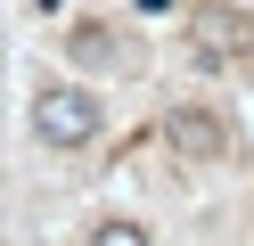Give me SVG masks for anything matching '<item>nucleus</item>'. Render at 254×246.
Wrapping results in <instances>:
<instances>
[{
  "label": "nucleus",
  "mask_w": 254,
  "mask_h": 246,
  "mask_svg": "<svg viewBox=\"0 0 254 246\" xmlns=\"http://www.w3.org/2000/svg\"><path fill=\"white\" fill-rule=\"evenodd\" d=\"M99 123H107V107L82 90V82H50V90L33 98V131L50 148H82V140H99Z\"/></svg>",
  "instance_id": "nucleus-1"
},
{
  "label": "nucleus",
  "mask_w": 254,
  "mask_h": 246,
  "mask_svg": "<svg viewBox=\"0 0 254 246\" xmlns=\"http://www.w3.org/2000/svg\"><path fill=\"white\" fill-rule=\"evenodd\" d=\"M172 148H181V156H197V164H213L221 156V123H213V115H205V107H172Z\"/></svg>",
  "instance_id": "nucleus-2"
},
{
  "label": "nucleus",
  "mask_w": 254,
  "mask_h": 246,
  "mask_svg": "<svg viewBox=\"0 0 254 246\" xmlns=\"http://www.w3.org/2000/svg\"><path fill=\"white\" fill-rule=\"evenodd\" d=\"M90 246H148V230H139V222H99Z\"/></svg>",
  "instance_id": "nucleus-3"
}]
</instances>
